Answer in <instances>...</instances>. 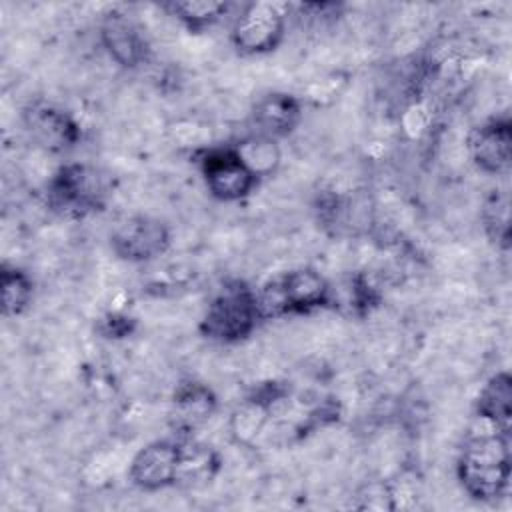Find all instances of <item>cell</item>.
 Wrapping results in <instances>:
<instances>
[{"label": "cell", "mask_w": 512, "mask_h": 512, "mask_svg": "<svg viewBox=\"0 0 512 512\" xmlns=\"http://www.w3.org/2000/svg\"><path fill=\"white\" fill-rule=\"evenodd\" d=\"M456 474L468 496L492 502L510 486V432L470 436L458 456Z\"/></svg>", "instance_id": "1"}, {"label": "cell", "mask_w": 512, "mask_h": 512, "mask_svg": "<svg viewBox=\"0 0 512 512\" xmlns=\"http://www.w3.org/2000/svg\"><path fill=\"white\" fill-rule=\"evenodd\" d=\"M260 320L256 290L244 280L234 278L218 288L198 328L208 340L234 344L248 338Z\"/></svg>", "instance_id": "2"}, {"label": "cell", "mask_w": 512, "mask_h": 512, "mask_svg": "<svg viewBox=\"0 0 512 512\" xmlns=\"http://www.w3.org/2000/svg\"><path fill=\"white\" fill-rule=\"evenodd\" d=\"M258 294L260 316L278 318L288 314H308L330 304V284L314 268H294L280 272L262 284Z\"/></svg>", "instance_id": "3"}, {"label": "cell", "mask_w": 512, "mask_h": 512, "mask_svg": "<svg viewBox=\"0 0 512 512\" xmlns=\"http://www.w3.org/2000/svg\"><path fill=\"white\" fill-rule=\"evenodd\" d=\"M110 196L108 176L86 162L60 166L48 182V206L66 218H86L104 210Z\"/></svg>", "instance_id": "4"}, {"label": "cell", "mask_w": 512, "mask_h": 512, "mask_svg": "<svg viewBox=\"0 0 512 512\" xmlns=\"http://www.w3.org/2000/svg\"><path fill=\"white\" fill-rule=\"evenodd\" d=\"M198 168L208 192L220 202H238L250 196L260 182L232 144L200 150Z\"/></svg>", "instance_id": "5"}, {"label": "cell", "mask_w": 512, "mask_h": 512, "mask_svg": "<svg viewBox=\"0 0 512 512\" xmlns=\"http://www.w3.org/2000/svg\"><path fill=\"white\" fill-rule=\"evenodd\" d=\"M286 32V14L272 2H250L232 24L230 42L242 56L266 54L278 48Z\"/></svg>", "instance_id": "6"}, {"label": "cell", "mask_w": 512, "mask_h": 512, "mask_svg": "<svg viewBox=\"0 0 512 512\" xmlns=\"http://www.w3.org/2000/svg\"><path fill=\"white\" fill-rule=\"evenodd\" d=\"M170 238L166 222L154 216L136 214L114 228L110 244L118 258L140 264L162 256L170 248Z\"/></svg>", "instance_id": "7"}, {"label": "cell", "mask_w": 512, "mask_h": 512, "mask_svg": "<svg viewBox=\"0 0 512 512\" xmlns=\"http://www.w3.org/2000/svg\"><path fill=\"white\" fill-rule=\"evenodd\" d=\"M182 454V438H162L146 444L130 462V482L146 492L164 490L176 486L178 464Z\"/></svg>", "instance_id": "8"}, {"label": "cell", "mask_w": 512, "mask_h": 512, "mask_svg": "<svg viewBox=\"0 0 512 512\" xmlns=\"http://www.w3.org/2000/svg\"><path fill=\"white\" fill-rule=\"evenodd\" d=\"M24 126L40 148L54 154L74 148L82 138L80 124L66 110L42 100L24 108Z\"/></svg>", "instance_id": "9"}, {"label": "cell", "mask_w": 512, "mask_h": 512, "mask_svg": "<svg viewBox=\"0 0 512 512\" xmlns=\"http://www.w3.org/2000/svg\"><path fill=\"white\" fill-rule=\"evenodd\" d=\"M100 42L122 68H138L150 58V44L140 26L124 12L112 10L100 22Z\"/></svg>", "instance_id": "10"}, {"label": "cell", "mask_w": 512, "mask_h": 512, "mask_svg": "<svg viewBox=\"0 0 512 512\" xmlns=\"http://www.w3.org/2000/svg\"><path fill=\"white\" fill-rule=\"evenodd\" d=\"M218 410V398L206 384L184 380L172 394L170 428L180 438H190Z\"/></svg>", "instance_id": "11"}, {"label": "cell", "mask_w": 512, "mask_h": 512, "mask_svg": "<svg viewBox=\"0 0 512 512\" xmlns=\"http://www.w3.org/2000/svg\"><path fill=\"white\" fill-rule=\"evenodd\" d=\"M468 152L482 172L504 174L512 158V122L508 118H492L476 126L468 136Z\"/></svg>", "instance_id": "12"}, {"label": "cell", "mask_w": 512, "mask_h": 512, "mask_svg": "<svg viewBox=\"0 0 512 512\" xmlns=\"http://www.w3.org/2000/svg\"><path fill=\"white\" fill-rule=\"evenodd\" d=\"M256 134L268 138L288 136L302 118V108L296 96L286 92H270L256 100L250 112Z\"/></svg>", "instance_id": "13"}, {"label": "cell", "mask_w": 512, "mask_h": 512, "mask_svg": "<svg viewBox=\"0 0 512 512\" xmlns=\"http://www.w3.org/2000/svg\"><path fill=\"white\" fill-rule=\"evenodd\" d=\"M222 460L220 454L198 440L194 436L182 438V454L178 464V478L176 486L184 488H198L214 480V476L220 472Z\"/></svg>", "instance_id": "14"}, {"label": "cell", "mask_w": 512, "mask_h": 512, "mask_svg": "<svg viewBox=\"0 0 512 512\" xmlns=\"http://www.w3.org/2000/svg\"><path fill=\"white\" fill-rule=\"evenodd\" d=\"M476 416L494 430L510 432L512 420V378L508 372L494 374L476 398Z\"/></svg>", "instance_id": "15"}, {"label": "cell", "mask_w": 512, "mask_h": 512, "mask_svg": "<svg viewBox=\"0 0 512 512\" xmlns=\"http://www.w3.org/2000/svg\"><path fill=\"white\" fill-rule=\"evenodd\" d=\"M230 2L218 0H174L164 8L190 32H202L220 22L230 12Z\"/></svg>", "instance_id": "16"}, {"label": "cell", "mask_w": 512, "mask_h": 512, "mask_svg": "<svg viewBox=\"0 0 512 512\" xmlns=\"http://www.w3.org/2000/svg\"><path fill=\"white\" fill-rule=\"evenodd\" d=\"M0 292H2V314L6 318L20 316L32 302L34 284L32 278L18 266H0Z\"/></svg>", "instance_id": "17"}, {"label": "cell", "mask_w": 512, "mask_h": 512, "mask_svg": "<svg viewBox=\"0 0 512 512\" xmlns=\"http://www.w3.org/2000/svg\"><path fill=\"white\" fill-rule=\"evenodd\" d=\"M234 150L240 154L244 164L258 176H270L278 164H280V148L274 138L262 136V134H250L236 144H232Z\"/></svg>", "instance_id": "18"}, {"label": "cell", "mask_w": 512, "mask_h": 512, "mask_svg": "<svg viewBox=\"0 0 512 512\" xmlns=\"http://www.w3.org/2000/svg\"><path fill=\"white\" fill-rule=\"evenodd\" d=\"M508 196L506 194H492L486 204H484V212H482V222H484V230L488 234V238L496 244H500L502 248L510 246V224H508Z\"/></svg>", "instance_id": "19"}, {"label": "cell", "mask_w": 512, "mask_h": 512, "mask_svg": "<svg viewBox=\"0 0 512 512\" xmlns=\"http://www.w3.org/2000/svg\"><path fill=\"white\" fill-rule=\"evenodd\" d=\"M380 302L378 290L364 278L362 274L354 276L352 288H350V306L356 310L358 316L368 314L372 308H376Z\"/></svg>", "instance_id": "20"}, {"label": "cell", "mask_w": 512, "mask_h": 512, "mask_svg": "<svg viewBox=\"0 0 512 512\" xmlns=\"http://www.w3.org/2000/svg\"><path fill=\"white\" fill-rule=\"evenodd\" d=\"M98 330L106 336V338H126L136 330V320L128 314H120V312H112L108 316H104L100 320Z\"/></svg>", "instance_id": "21"}]
</instances>
